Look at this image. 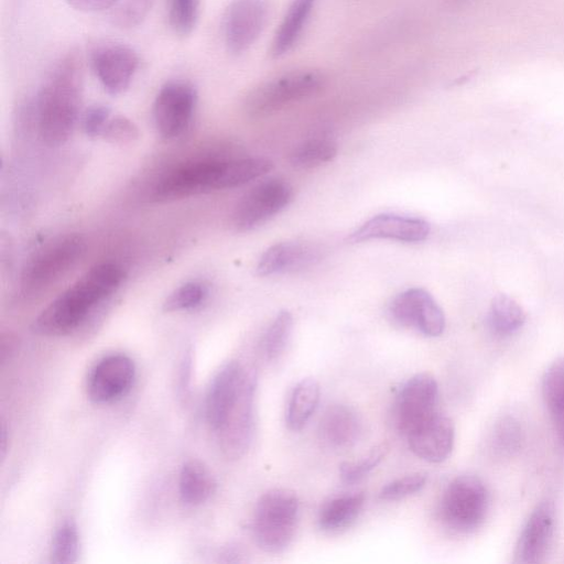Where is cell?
<instances>
[{
    "instance_id": "1",
    "label": "cell",
    "mask_w": 564,
    "mask_h": 564,
    "mask_svg": "<svg viewBox=\"0 0 564 564\" xmlns=\"http://www.w3.org/2000/svg\"><path fill=\"white\" fill-rule=\"evenodd\" d=\"M83 62L76 51L64 54L37 90L32 113L37 133L50 147L65 143L80 119Z\"/></svg>"
},
{
    "instance_id": "2",
    "label": "cell",
    "mask_w": 564,
    "mask_h": 564,
    "mask_svg": "<svg viewBox=\"0 0 564 564\" xmlns=\"http://www.w3.org/2000/svg\"><path fill=\"white\" fill-rule=\"evenodd\" d=\"M123 279L124 271L117 263L94 265L39 314L34 330L46 336L69 334L117 291Z\"/></svg>"
},
{
    "instance_id": "3",
    "label": "cell",
    "mask_w": 564,
    "mask_h": 564,
    "mask_svg": "<svg viewBox=\"0 0 564 564\" xmlns=\"http://www.w3.org/2000/svg\"><path fill=\"white\" fill-rule=\"evenodd\" d=\"M299 519V499L289 489L263 494L254 509L252 533L257 545L268 553H280L293 541Z\"/></svg>"
},
{
    "instance_id": "4",
    "label": "cell",
    "mask_w": 564,
    "mask_h": 564,
    "mask_svg": "<svg viewBox=\"0 0 564 564\" xmlns=\"http://www.w3.org/2000/svg\"><path fill=\"white\" fill-rule=\"evenodd\" d=\"M325 83V74L317 69L289 72L252 88L245 98L243 110L252 119L268 117L291 102L317 94Z\"/></svg>"
},
{
    "instance_id": "5",
    "label": "cell",
    "mask_w": 564,
    "mask_h": 564,
    "mask_svg": "<svg viewBox=\"0 0 564 564\" xmlns=\"http://www.w3.org/2000/svg\"><path fill=\"white\" fill-rule=\"evenodd\" d=\"M85 241L78 235L59 237L39 250L21 274V291L37 295L55 284L82 259Z\"/></svg>"
},
{
    "instance_id": "6",
    "label": "cell",
    "mask_w": 564,
    "mask_h": 564,
    "mask_svg": "<svg viewBox=\"0 0 564 564\" xmlns=\"http://www.w3.org/2000/svg\"><path fill=\"white\" fill-rule=\"evenodd\" d=\"M488 491L476 476L463 475L446 487L440 505L442 522L452 531L468 533L485 520L488 510Z\"/></svg>"
},
{
    "instance_id": "7",
    "label": "cell",
    "mask_w": 564,
    "mask_h": 564,
    "mask_svg": "<svg viewBox=\"0 0 564 564\" xmlns=\"http://www.w3.org/2000/svg\"><path fill=\"white\" fill-rule=\"evenodd\" d=\"M227 161L200 160L180 165L160 178L153 187L152 197L167 202L226 189Z\"/></svg>"
},
{
    "instance_id": "8",
    "label": "cell",
    "mask_w": 564,
    "mask_h": 564,
    "mask_svg": "<svg viewBox=\"0 0 564 564\" xmlns=\"http://www.w3.org/2000/svg\"><path fill=\"white\" fill-rule=\"evenodd\" d=\"M288 182L271 177L247 192L234 208L231 223L238 231L252 230L281 213L292 200Z\"/></svg>"
},
{
    "instance_id": "9",
    "label": "cell",
    "mask_w": 564,
    "mask_h": 564,
    "mask_svg": "<svg viewBox=\"0 0 564 564\" xmlns=\"http://www.w3.org/2000/svg\"><path fill=\"white\" fill-rule=\"evenodd\" d=\"M197 104L195 87L185 80L166 82L153 102L154 126L161 138L172 140L185 132Z\"/></svg>"
},
{
    "instance_id": "10",
    "label": "cell",
    "mask_w": 564,
    "mask_h": 564,
    "mask_svg": "<svg viewBox=\"0 0 564 564\" xmlns=\"http://www.w3.org/2000/svg\"><path fill=\"white\" fill-rule=\"evenodd\" d=\"M438 386L426 372L416 373L401 387L393 405V422L397 430L408 436L414 429L433 416L436 408Z\"/></svg>"
},
{
    "instance_id": "11",
    "label": "cell",
    "mask_w": 564,
    "mask_h": 564,
    "mask_svg": "<svg viewBox=\"0 0 564 564\" xmlns=\"http://www.w3.org/2000/svg\"><path fill=\"white\" fill-rule=\"evenodd\" d=\"M391 321L424 336H440L445 328V316L434 297L424 289L412 288L399 293L390 303Z\"/></svg>"
},
{
    "instance_id": "12",
    "label": "cell",
    "mask_w": 564,
    "mask_h": 564,
    "mask_svg": "<svg viewBox=\"0 0 564 564\" xmlns=\"http://www.w3.org/2000/svg\"><path fill=\"white\" fill-rule=\"evenodd\" d=\"M264 0H232L223 21L224 43L232 55L246 52L259 37L267 21Z\"/></svg>"
},
{
    "instance_id": "13",
    "label": "cell",
    "mask_w": 564,
    "mask_h": 564,
    "mask_svg": "<svg viewBox=\"0 0 564 564\" xmlns=\"http://www.w3.org/2000/svg\"><path fill=\"white\" fill-rule=\"evenodd\" d=\"M90 65L104 89L118 96L129 88L139 67V56L128 45L106 43L91 52Z\"/></svg>"
},
{
    "instance_id": "14",
    "label": "cell",
    "mask_w": 564,
    "mask_h": 564,
    "mask_svg": "<svg viewBox=\"0 0 564 564\" xmlns=\"http://www.w3.org/2000/svg\"><path fill=\"white\" fill-rule=\"evenodd\" d=\"M135 377L133 360L123 354H109L90 369L86 389L95 403H107L124 395Z\"/></svg>"
},
{
    "instance_id": "15",
    "label": "cell",
    "mask_w": 564,
    "mask_h": 564,
    "mask_svg": "<svg viewBox=\"0 0 564 564\" xmlns=\"http://www.w3.org/2000/svg\"><path fill=\"white\" fill-rule=\"evenodd\" d=\"M247 372L237 361L224 365L215 375L205 399V414L209 426L220 431L235 409L242 392Z\"/></svg>"
},
{
    "instance_id": "16",
    "label": "cell",
    "mask_w": 564,
    "mask_h": 564,
    "mask_svg": "<svg viewBox=\"0 0 564 564\" xmlns=\"http://www.w3.org/2000/svg\"><path fill=\"white\" fill-rule=\"evenodd\" d=\"M429 234L430 225L424 219L397 214H380L354 230L347 240L351 243L373 239L419 242L425 240Z\"/></svg>"
},
{
    "instance_id": "17",
    "label": "cell",
    "mask_w": 564,
    "mask_h": 564,
    "mask_svg": "<svg viewBox=\"0 0 564 564\" xmlns=\"http://www.w3.org/2000/svg\"><path fill=\"white\" fill-rule=\"evenodd\" d=\"M256 381L254 372H247L239 400L226 424L219 431L223 451L230 458L243 455L251 442Z\"/></svg>"
},
{
    "instance_id": "18",
    "label": "cell",
    "mask_w": 564,
    "mask_h": 564,
    "mask_svg": "<svg viewBox=\"0 0 564 564\" xmlns=\"http://www.w3.org/2000/svg\"><path fill=\"white\" fill-rule=\"evenodd\" d=\"M555 511L552 501L540 502L529 517L517 544L516 563L544 561L554 533Z\"/></svg>"
},
{
    "instance_id": "19",
    "label": "cell",
    "mask_w": 564,
    "mask_h": 564,
    "mask_svg": "<svg viewBox=\"0 0 564 564\" xmlns=\"http://www.w3.org/2000/svg\"><path fill=\"white\" fill-rule=\"evenodd\" d=\"M455 427L452 420L435 413L408 436L411 451L423 460L441 463L452 453Z\"/></svg>"
},
{
    "instance_id": "20",
    "label": "cell",
    "mask_w": 564,
    "mask_h": 564,
    "mask_svg": "<svg viewBox=\"0 0 564 564\" xmlns=\"http://www.w3.org/2000/svg\"><path fill=\"white\" fill-rule=\"evenodd\" d=\"M321 259V249L303 241H285L269 247L259 258L256 271L260 276L303 270Z\"/></svg>"
},
{
    "instance_id": "21",
    "label": "cell",
    "mask_w": 564,
    "mask_h": 564,
    "mask_svg": "<svg viewBox=\"0 0 564 564\" xmlns=\"http://www.w3.org/2000/svg\"><path fill=\"white\" fill-rule=\"evenodd\" d=\"M361 434V417L349 405L341 403L329 405L321 416L318 437L327 448L348 449L356 445Z\"/></svg>"
},
{
    "instance_id": "22",
    "label": "cell",
    "mask_w": 564,
    "mask_h": 564,
    "mask_svg": "<svg viewBox=\"0 0 564 564\" xmlns=\"http://www.w3.org/2000/svg\"><path fill=\"white\" fill-rule=\"evenodd\" d=\"M316 0H292L270 47V55L278 58L288 53L297 42Z\"/></svg>"
},
{
    "instance_id": "23",
    "label": "cell",
    "mask_w": 564,
    "mask_h": 564,
    "mask_svg": "<svg viewBox=\"0 0 564 564\" xmlns=\"http://www.w3.org/2000/svg\"><path fill=\"white\" fill-rule=\"evenodd\" d=\"M216 482L198 460L186 462L180 473L178 489L184 503L197 506L205 502L215 491Z\"/></svg>"
},
{
    "instance_id": "24",
    "label": "cell",
    "mask_w": 564,
    "mask_h": 564,
    "mask_svg": "<svg viewBox=\"0 0 564 564\" xmlns=\"http://www.w3.org/2000/svg\"><path fill=\"white\" fill-rule=\"evenodd\" d=\"M364 505V492L335 497L321 509L318 525L323 531L327 532L345 529L357 519Z\"/></svg>"
},
{
    "instance_id": "25",
    "label": "cell",
    "mask_w": 564,
    "mask_h": 564,
    "mask_svg": "<svg viewBox=\"0 0 564 564\" xmlns=\"http://www.w3.org/2000/svg\"><path fill=\"white\" fill-rule=\"evenodd\" d=\"M319 401V384L312 378L302 379L290 395L286 411V424L292 431L304 427L315 412Z\"/></svg>"
},
{
    "instance_id": "26",
    "label": "cell",
    "mask_w": 564,
    "mask_h": 564,
    "mask_svg": "<svg viewBox=\"0 0 564 564\" xmlns=\"http://www.w3.org/2000/svg\"><path fill=\"white\" fill-rule=\"evenodd\" d=\"M525 321V312L521 305L506 294L496 295L488 311V324L498 335H510L517 332Z\"/></svg>"
},
{
    "instance_id": "27",
    "label": "cell",
    "mask_w": 564,
    "mask_h": 564,
    "mask_svg": "<svg viewBox=\"0 0 564 564\" xmlns=\"http://www.w3.org/2000/svg\"><path fill=\"white\" fill-rule=\"evenodd\" d=\"M336 154L337 145L333 140L313 138L292 150L290 163L296 169H313L332 161Z\"/></svg>"
},
{
    "instance_id": "28",
    "label": "cell",
    "mask_w": 564,
    "mask_h": 564,
    "mask_svg": "<svg viewBox=\"0 0 564 564\" xmlns=\"http://www.w3.org/2000/svg\"><path fill=\"white\" fill-rule=\"evenodd\" d=\"M292 328V314L289 311H280L267 328L261 341L263 355L268 360L276 359L284 351Z\"/></svg>"
},
{
    "instance_id": "29",
    "label": "cell",
    "mask_w": 564,
    "mask_h": 564,
    "mask_svg": "<svg viewBox=\"0 0 564 564\" xmlns=\"http://www.w3.org/2000/svg\"><path fill=\"white\" fill-rule=\"evenodd\" d=\"M79 535L73 521L63 522L54 533L51 546V560L56 564H69L77 561Z\"/></svg>"
},
{
    "instance_id": "30",
    "label": "cell",
    "mask_w": 564,
    "mask_h": 564,
    "mask_svg": "<svg viewBox=\"0 0 564 564\" xmlns=\"http://www.w3.org/2000/svg\"><path fill=\"white\" fill-rule=\"evenodd\" d=\"M200 0H167V20L172 31L180 36L189 35L199 19Z\"/></svg>"
},
{
    "instance_id": "31",
    "label": "cell",
    "mask_w": 564,
    "mask_h": 564,
    "mask_svg": "<svg viewBox=\"0 0 564 564\" xmlns=\"http://www.w3.org/2000/svg\"><path fill=\"white\" fill-rule=\"evenodd\" d=\"M153 0H118L109 10V19L120 29H132L142 23Z\"/></svg>"
},
{
    "instance_id": "32",
    "label": "cell",
    "mask_w": 564,
    "mask_h": 564,
    "mask_svg": "<svg viewBox=\"0 0 564 564\" xmlns=\"http://www.w3.org/2000/svg\"><path fill=\"white\" fill-rule=\"evenodd\" d=\"M388 451L389 445L381 443L373 447L368 455L360 460L341 463L339 466L341 480L347 485L360 481L381 463Z\"/></svg>"
},
{
    "instance_id": "33",
    "label": "cell",
    "mask_w": 564,
    "mask_h": 564,
    "mask_svg": "<svg viewBox=\"0 0 564 564\" xmlns=\"http://www.w3.org/2000/svg\"><path fill=\"white\" fill-rule=\"evenodd\" d=\"M490 441L497 454L511 455L521 445V425L513 417H503L495 425Z\"/></svg>"
},
{
    "instance_id": "34",
    "label": "cell",
    "mask_w": 564,
    "mask_h": 564,
    "mask_svg": "<svg viewBox=\"0 0 564 564\" xmlns=\"http://www.w3.org/2000/svg\"><path fill=\"white\" fill-rule=\"evenodd\" d=\"M542 391L550 413L564 408V358L556 359L547 368Z\"/></svg>"
},
{
    "instance_id": "35",
    "label": "cell",
    "mask_w": 564,
    "mask_h": 564,
    "mask_svg": "<svg viewBox=\"0 0 564 564\" xmlns=\"http://www.w3.org/2000/svg\"><path fill=\"white\" fill-rule=\"evenodd\" d=\"M207 290L200 282L191 281L175 289L164 301V312H180L198 306L205 299Z\"/></svg>"
},
{
    "instance_id": "36",
    "label": "cell",
    "mask_w": 564,
    "mask_h": 564,
    "mask_svg": "<svg viewBox=\"0 0 564 564\" xmlns=\"http://www.w3.org/2000/svg\"><path fill=\"white\" fill-rule=\"evenodd\" d=\"M426 482V475L415 473L388 482L379 492L382 500H399L420 491Z\"/></svg>"
},
{
    "instance_id": "37",
    "label": "cell",
    "mask_w": 564,
    "mask_h": 564,
    "mask_svg": "<svg viewBox=\"0 0 564 564\" xmlns=\"http://www.w3.org/2000/svg\"><path fill=\"white\" fill-rule=\"evenodd\" d=\"M140 135L137 124L122 115L111 116L102 130L101 138L117 144L135 141Z\"/></svg>"
},
{
    "instance_id": "38",
    "label": "cell",
    "mask_w": 564,
    "mask_h": 564,
    "mask_svg": "<svg viewBox=\"0 0 564 564\" xmlns=\"http://www.w3.org/2000/svg\"><path fill=\"white\" fill-rule=\"evenodd\" d=\"M110 117L111 109L109 106L91 105L80 115L82 129L88 137H100Z\"/></svg>"
},
{
    "instance_id": "39",
    "label": "cell",
    "mask_w": 564,
    "mask_h": 564,
    "mask_svg": "<svg viewBox=\"0 0 564 564\" xmlns=\"http://www.w3.org/2000/svg\"><path fill=\"white\" fill-rule=\"evenodd\" d=\"M69 7L80 12L110 10L118 0H65Z\"/></svg>"
},
{
    "instance_id": "40",
    "label": "cell",
    "mask_w": 564,
    "mask_h": 564,
    "mask_svg": "<svg viewBox=\"0 0 564 564\" xmlns=\"http://www.w3.org/2000/svg\"><path fill=\"white\" fill-rule=\"evenodd\" d=\"M557 436L564 447V408L551 413Z\"/></svg>"
},
{
    "instance_id": "41",
    "label": "cell",
    "mask_w": 564,
    "mask_h": 564,
    "mask_svg": "<svg viewBox=\"0 0 564 564\" xmlns=\"http://www.w3.org/2000/svg\"><path fill=\"white\" fill-rule=\"evenodd\" d=\"M7 429L4 425L1 427V457H4L7 451Z\"/></svg>"
},
{
    "instance_id": "42",
    "label": "cell",
    "mask_w": 564,
    "mask_h": 564,
    "mask_svg": "<svg viewBox=\"0 0 564 564\" xmlns=\"http://www.w3.org/2000/svg\"><path fill=\"white\" fill-rule=\"evenodd\" d=\"M453 1H456V2L458 1V2H460V1H464V0H453Z\"/></svg>"
}]
</instances>
